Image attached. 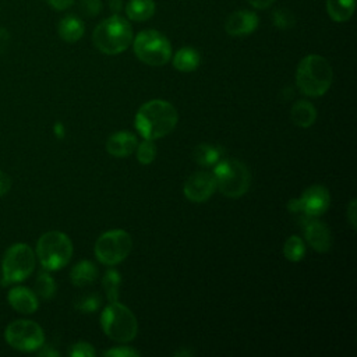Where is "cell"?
I'll use <instances>...</instances> for the list:
<instances>
[{"label": "cell", "mask_w": 357, "mask_h": 357, "mask_svg": "<svg viewBox=\"0 0 357 357\" xmlns=\"http://www.w3.org/2000/svg\"><path fill=\"white\" fill-rule=\"evenodd\" d=\"M73 255V243L67 234L59 230L46 231L36 244V257L47 271H59L66 266Z\"/></svg>", "instance_id": "cell-5"}, {"label": "cell", "mask_w": 357, "mask_h": 357, "mask_svg": "<svg viewBox=\"0 0 357 357\" xmlns=\"http://www.w3.org/2000/svg\"><path fill=\"white\" fill-rule=\"evenodd\" d=\"M290 119L291 121L298 126V127H303V128H307L310 126H312L315 123V119H317V109L315 106L303 99V100H297L293 106H291V110H290Z\"/></svg>", "instance_id": "cell-18"}, {"label": "cell", "mask_w": 357, "mask_h": 357, "mask_svg": "<svg viewBox=\"0 0 357 357\" xmlns=\"http://www.w3.org/2000/svg\"><path fill=\"white\" fill-rule=\"evenodd\" d=\"M92 40L95 47L105 54L123 53L132 43L131 24L121 15L113 14L96 25Z\"/></svg>", "instance_id": "cell-3"}, {"label": "cell", "mask_w": 357, "mask_h": 357, "mask_svg": "<svg viewBox=\"0 0 357 357\" xmlns=\"http://www.w3.org/2000/svg\"><path fill=\"white\" fill-rule=\"evenodd\" d=\"M7 300L10 305L21 314H33L39 307L38 296L28 287L22 286L13 287L7 294Z\"/></svg>", "instance_id": "cell-16"}, {"label": "cell", "mask_w": 357, "mask_h": 357, "mask_svg": "<svg viewBox=\"0 0 357 357\" xmlns=\"http://www.w3.org/2000/svg\"><path fill=\"white\" fill-rule=\"evenodd\" d=\"M109 8H110V11H113L114 14H119V13L124 8L123 0H109Z\"/></svg>", "instance_id": "cell-38"}, {"label": "cell", "mask_w": 357, "mask_h": 357, "mask_svg": "<svg viewBox=\"0 0 357 357\" xmlns=\"http://www.w3.org/2000/svg\"><path fill=\"white\" fill-rule=\"evenodd\" d=\"M99 307V297L96 294H88L77 300L75 308L82 312H92Z\"/></svg>", "instance_id": "cell-30"}, {"label": "cell", "mask_w": 357, "mask_h": 357, "mask_svg": "<svg viewBox=\"0 0 357 357\" xmlns=\"http://www.w3.org/2000/svg\"><path fill=\"white\" fill-rule=\"evenodd\" d=\"M199 63H201V56H199L198 50L194 47H190V46L181 47L173 56V66L176 70H178L181 73H191V71L197 70Z\"/></svg>", "instance_id": "cell-20"}, {"label": "cell", "mask_w": 357, "mask_h": 357, "mask_svg": "<svg viewBox=\"0 0 357 357\" xmlns=\"http://www.w3.org/2000/svg\"><path fill=\"white\" fill-rule=\"evenodd\" d=\"M57 32L64 42L74 43L82 38L85 32V25L79 17L68 14L60 20L57 25Z\"/></svg>", "instance_id": "cell-17"}, {"label": "cell", "mask_w": 357, "mask_h": 357, "mask_svg": "<svg viewBox=\"0 0 357 357\" xmlns=\"http://www.w3.org/2000/svg\"><path fill=\"white\" fill-rule=\"evenodd\" d=\"M96 354L95 349L92 344L85 343V342H78L71 346L70 349V356L73 357H93Z\"/></svg>", "instance_id": "cell-31"}, {"label": "cell", "mask_w": 357, "mask_h": 357, "mask_svg": "<svg viewBox=\"0 0 357 357\" xmlns=\"http://www.w3.org/2000/svg\"><path fill=\"white\" fill-rule=\"evenodd\" d=\"M213 166L212 173L216 180V190H219L225 197L238 198L248 191L251 174L243 162L236 159H223Z\"/></svg>", "instance_id": "cell-4"}, {"label": "cell", "mask_w": 357, "mask_h": 357, "mask_svg": "<svg viewBox=\"0 0 357 357\" xmlns=\"http://www.w3.org/2000/svg\"><path fill=\"white\" fill-rule=\"evenodd\" d=\"M332 81L333 70L329 61L319 54H308L297 66L296 84L307 96H322L331 88Z\"/></svg>", "instance_id": "cell-2"}, {"label": "cell", "mask_w": 357, "mask_h": 357, "mask_svg": "<svg viewBox=\"0 0 357 357\" xmlns=\"http://www.w3.org/2000/svg\"><path fill=\"white\" fill-rule=\"evenodd\" d=\"M135 56L145 64L152 67L165 66L172 57V45L169 39L155 29L141 31L132 38Z\"/></svg>", "instance_id": "cell-7"}, {"label": "cell", "mask_w": 357, "mask_h": 357, "mask_svg": "<svg viewBox=\"0 0 357 357\" xmlns=\"http://www.w3.org/2000/svg\"><path fill=\"white\" fill-rule=\"evenodd\" d=\"M346 218L347 222L350 223L351 229H356V199L353 198L347 206V212H346Z\"/></svg>", "instance_id": "cell-35"}, {"label": "cell", "mask_w": 357, "mask_h": 357, "mask_svg": "<svg viewBox=\"0 0 357 357\" xmlns=\"http://www.w3.org/2000/svg\"><path fill=\"white\" fill-rule=\"evenodd\" d=\"M283 254L287 261L297 262L304 258L305 254V244L301 237L298 236H290L283 245Z\"/></svg>", "instance_id": "cell-24"}, {"label": "cell", "mask_w": 357, "mask_h": 357, "mask_svg": "<svg viewBox=\"0 0 357 357\" xmlns=\"http://www.w3.org/2000/svg\"><path fill=\"white\" fill-rule=\"evenodd\" d=\"M178 121L176 107L163 99L144 103L135 114L137 131L145 139H159L170 134Z\"/></svg>", "instance_id": "cell-1"}, {"label": "cell", "mask_w": 357, "mask_h": 357, "mask_svg": "<svg viewBox=\"0 0 357 357\" xmlns=\"http://www.w3.org/2000/svg\"><path fill=\"white\" fill-rule=\"evenodd\" d=\"M272 21L278 29H290L296 24L294 14L287 8H278L276 11H273Z\"/></svg>", "instance_id": "cell-28"}, {"label": "cell", "mask_w": 357, "mask_h": 357, "mask_svg": "<svg viewBox=\"0 0 357 357\" xmlns=\"http://www.w3.org/2000/svg\"><path fill=\"white\" fill-rule=\"evenodd\" d=\"M222 149L212 144H198L192 151V159L201 166H213L220 160Z\"/></svg>", "instance_id": "cell-23"}, {"label": "cell", "mask_w": 357, "mask_h": 357, "mask_svg": "<svg viewBox=\"0 0 357 357\" xmlns=\"http://www.w3.org/2000/svg\"><path fill=\"white\" fill-rule=\"evenodd\" d=\"M137 159L142 165H149L156 158V146L152 139H144L141 144L137 145Z\"/></svg>", "instance_id": "cell-27"}, {"label": "cell", "mask_w": 357, "mask_h": 357, "mask_svg": "<svg viewBox=\"0 0 357 357\" xmlns=\"http://www.w3.org/2000/svg\"><path fill=\"white\" fill-rule=\"evenodd\" d=\"M100 325L107 337L116 342H130L137 336L138 324L134 314L119 301L109 303L100 315Z\"/></svg>", "instance_id": "cell-6"}, {"label": "cell", "mask_w": 357, "mask_h": 357, "mask_svg": "<svg viewBox=\"0 0 357 357\" xmlns=\"http://www.w3.org/2000/svg\"><path fill=\"white\" fill-rule=\"evenodd\" d=\"M35 268V254L32 248L24 243L13 244L1 261V286H8L25 280Z\"/></svg>", "instance_id": "cell-8"}, {"label": "cell", "mask_w": 357, "mask_h": 357, "mask_svg": "<svg viewBox=\"0 0 357 357\" xmlns=\"http://www.w3.org/2000/svg\"><path fill=\"white\" fill-rule=\"evenodd\" d=\"M303 230L307 243L318 252H326L332 245V236L329 227L315 218L304 216Z\"/></svg>", "instance_id": "cell-13"}, {"label": "cell", "mask_w": 357, "mask_h": 357, "mask_svg": "<svg viewBox=\"0 0 357 357\" xmlns=\"http://www.w3.org/2000/svg\"><path fill=\"white\" fill-rule=\"evenodd\" d=\"M47 4L53 8V10H57V11H63V10H67L70 8L75 0H46Z\"/></svg>", "instance_id": "cell-33"}, {"label": "cell", "mask_w": 357, "mask_h": 357, "mask_svg": "<svg viewBox=\"0 0 357 357\" xmlns=\"http://www.w3.org/2000/svg\"><path fill=\"white\" fill-rule=\"evenodd\" d=\"M184 195L191 202H205L216 191V180L213 173L197 172L191 174L183 187Z\"/></svg>", "instance_id": "cell-12"}, {"label": "cell", "mask_w": 357, "mask_h": 357, "mask_svg": "<svg viewBox=\"0 0 357 357\" xmlns=\"http://www.w3.org/2000/svg\"><path fill=\"white\" fill-rule=\"evenodd\" d=\"M10 188H11V178H10V176L0 170V197L7 194L10 191Z\"/></svg>", "instance_id": "cell-34"}, {"label": "cell", "mask_w": 357, "mask_h": 357, "mask_svg": "<svg viewBox=\"0 0 357 357\" xmlns=\"http://www.w3.org/2000/svg\"><path fill=\"white\" fill-rule=\"evenodd\" d=\"M10 32L6 28H0V54L8 47L10 45Z\"/></svg>", "instance_id": "cell-36"}, {"label": "cell", "mask_w": 357, "mask_h": 357, "mask_svg": "<svg viewBox=\"0 0 357 357\" xmlns=\"http://www.w3.org/2000/svg\"><path fill=\"white\" fill-rule=\"evenodd\" d=\"M54 293H56V283L53 278L46 272H40L35 282V294L43 300H50L54 296Z\"/></svg>", "instance_id": "cell-26"}, {"label": "cell", "mask_w": 357, "mask_h": 357, "mask_svg": "<svg viewBox=\"0 0 357 357\" xmlns=\"http://www.w3.org/2000/svg\"><path fill=\"white\" fill-rule=\"evenodd\" d=\"M247 1L250 6H252L257 10H265L275 3V0H247Z\"/></svg>", "instance_id": "cell-37"}, {"label": "cell", "mask_w": 357, "mask_h": 357, "mask_svg": "<svg viewBox=\"0 0 357 357\" xmlns=\"http://www.w3.org/2000/svg\"><path fill=\"white\" fill-rule=\"evenodd\" d=\"M126 15L135 22H142L153 17L156 11V4L153 0H130L124 6Z\"/></svg>", "instance_id": "cell-19"}, {"label": "cell", "mask_w": 357, "mask_h": 357, "mask_svg": "<svg viewBox=\"0 0 357 357\" xmlns=\"http://www.w3.org/2000/svg\"><path fill=\"white\" fill-rule=\"evenodd\" d=\"M258 17L248 10H238L231 13L225 21V31L230 36H245L252 33L258 26Z\"/></svg>", "instance_id": "cell-14"}, {"label": "cell", "mask_w": 357, "mask_h": 357, "mask_svg": "<svg viewBox=\"0 0 357 357\" xmlns=\"http://www.w3.org/2000/svg\"><path fill=\"white\" fill-rule=\"evenodd\" d=\"M98 278V269L91 261H81L71 269L70 279L74 286L82 287L93 283Z\"/></svg>", "instance_id": "cell-21"}, {"label": "cell", "mask_w": 357, "mask_h": 357, "mask_svg": "<svg viewBox=\"0 0 357 357\" xmlns=\"http://www.w3.org/2000/svg\"><path fill=\"white\" fill-rule=\"evenodd\" d=\"M39 356H59V353L56 350H52V349H43L39 351Z\"/></svg>", "instance_id": "cell-39"}, {"label": "cell", "mask_w": 357, "mask_h": 357, "mask_svg": "<svg viewBox=\"0 0 357 357\" xmlns=\"http://www.w3.org/2000/svg\"><path fill=\"white\" fill-rule=\"evenodd\" d=\"M331 205V194L326 187L315 184L308 187L298 199L289 201L290 212H301L304 216L317 218L326 212Z\"/></svg>", "instance_id": "cell-11"}, {"label": "cell", "mask_w": 357, "mask_h": 357, "mask_svg": "<svg viewBox=\"0 0 357 357\" xmlns=\"http://www.w3.org/2000/svg\"><path fill=\"white\" fill-rule=\"evenodd\" d=\"M79 11L85 17L95 18L102 11V0H81Z\"/></svg>", "instance_id": "cell-29"}, {"label": "cell", "mask_w": 357, "mask_h": 357, "mask_svg": "<svg viewBox=\"0 0 357 357\" xmlns=\"http://www.w3.org/2000/svg\"><path fill=\"white\" fill-rule=\"evenodd\" d=\"M102 284H103L107 300L110 303L117 301L119 300V289L121 284L120 273L116 269H107L102 279Z\"/></svg>", "instance_id": "cell-25"}, {"label": "cell", "mask_w": 357, "mask_h": 357, "mask_svg": "<svg viewBox=\"0 0 357 357\" xmlns=\"http://www.w3.org/2000/svg\"><path fill=\"white\" fill-rule=\"evenodd\" d=\"M4 337L13 349L21 351H35L42 347L45 342L42 328L36 322L28 319L13 321L6 328Z\"/></svg>", "instance_id": "cell-10"}, {"label": "cell", "mask_w": 357, "mask_h": 357, "mask_svg": "<svg viewBox=\"0 0 357 357\" xmlns=\"http://www.w3.org/2000/svg\"><path fill=\"white\" fill-rule=\"evenodd\" d=\"M105 356H113V357H134L139 356V353L131 347H114L103 353Z\"/></svg>", "instance_id": "cell-32"}, {"label": "cell", "mask_w": 357, "mask_h": 357, "mask_svg": "<svg viewBox=\"0 0 357 357\" xmlns=\"http://www.w3.org/2000/svg\"><path fill=\"white\" fill-rule=\"evenodd\" d=\"M137 145V137L130 131H117L112 134L106 141V149L114 158L130 156L135 151Z\"/></svg>", "instance_id": "cell-15"}, {"label": "cell", "mask_w": 357, "mask_h": 357, "mask_svg": "<svg viewBox=\"0 0 357 357\" xmlns=\"http://www.w3.org/2000/svg\"><path fill=\"white\" fill-rule=\"evenodd\" d=\"M132 248L131 236L121 229L107 230L99 236L95 243V255L98 261L113 266L124 261Z\"/></svg>", "instance_id": "cell-9"}, {"label": "cell", "mask_w": 357, "mask_h": 357, "mask_svg": "<svg viewBox=\"0 0 357 357\" xmlns=\"http://www.w3.org/2000/svg\"><path fill=\"white\" fill-rule=\"evenodd\" d=\"M356 8V0H326V11L336 22L349 21Z\"/></svg>", "instance_id": "cell-22"}]
</instances>
